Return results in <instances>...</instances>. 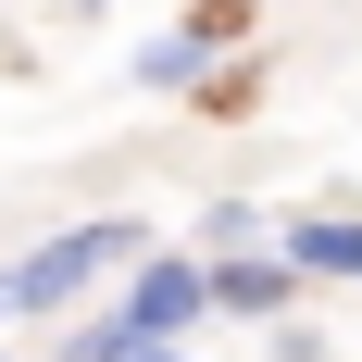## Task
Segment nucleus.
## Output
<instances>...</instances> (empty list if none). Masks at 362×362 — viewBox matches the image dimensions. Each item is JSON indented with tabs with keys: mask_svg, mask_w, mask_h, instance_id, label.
<instances>
[{
	"mask_svg": "<svg viewBox=\"0 0 362 362\" xmlns=\"http://www.w3.org/2000/svg\"><path fill=\"white\" fill-rule=\"evenodd\" d=\"M300 300L288 250H200V313H250V325H275Z\"/></svg>",
	"mask_w": 362,
	"mask_h": 362,
	"instance_id": "nucleus-3",
	"label": "nucleus"
},
{
	"mask_svg": "<svg viewBox=\"0 0 362 362\" xmlns=\"http://www.w3.org/2000/svg\"><path fill=\"white\" fill-rule=\"evenodd\" d=\"M0 325H13V300H0Z\"/></svg>",
	"mask_w": 362,
	"mask_h": 362,
	"instance_id": "nucleus-8",
	"label": "nucleus"
},
{
	"mask_svg": "<svg viewBox=\"0 0 362 362\" xmlns=\"http://www.w3.org/2000/svg\"><path fill=\"white\" fill-rule=\"evenodd\" d=\"M250 238H262V213H250V200H213V225H200V250H250Z\"/></svg>",
	"mask_w": 362,
	"mask_h": 362,
	"instance_id": "nucleus-6",
	"label": "nucleus"
},
{
	"mask_svg": "<svg viewBox=\"0 0 362 362\" xmlns=\"http://www.w3.org/2000/svg\"><path fill=\"white\" fill-rule=\"evenodd\" d=\"M125 362H187V350H175V337H163V350H125Z\"/></svg>",
	"mask_w": 362,
	"mask_h": 362,
	"instance_id": "nucleus-7",
	"label": "nucleus"
},
{
	"mask_svg": "<svg viewBox=\"0 0 362 362\" xmlns=\"http://www.w3.org/2000/svg\"><path fill=\"white\" fill-rule=\"evenodd\" d=\"M288 275H362V213H313V225H288Z\"/></svg>",
	"mask_w": 362,
	"mask_h": 362,
	"instance_id": "nucleus-5",
	"label": "nucleus"
},
{
	"mask_svg": "<svg viewBox=\"0 0 362 362\" xmlns=\"http://www.w3.org/2000/svg\"><path fill=\"white\" fill-rule=\"evenodd\" d=\"M138 250H150V238H138L125 213H100V225H63V238H37V250L0 275V300H13V313H63V300H88L112 262H138Z\"/></svg>",
	"mask_w": 362,
	"mask_h": 362,
	"instance_id": "nucleus-2",
	"label": "nucleus"
},
{
	"mask_svg": "<svg viewBox=\"0 0 362 362\" xmlns=\"http://www.w3.org/2000/svg\"><path fill=\"white\" fill-rule=\"evenodd\" d=\"M75 13H100V0H75Z\"/></svg>",
	"mask_w": 362,
	"mask_h": 362,
	"instance_id": "nucleus-9",
	"label": "nucleus"
},
{
	"mask_svg": "<svg viewBox=\"0 0 362 362\" xmlns=\"http://www.w3.org/2000/svg\"><path fill=\"white\" fill-rule=\"evenodd\" d=\"M238 25H250V0H200L187 25H163V37L138 50V88H200V75H213V50H225Z\"/></svg>",
	"mask_w": 362,
	"mask_h": 362,
	"instance_id": "nucleus-4",
	"label": "nucleus"
},
{
	"mask_svg": "<svg viewBox=\"0 0 362 362\" xmlns=\"http://www.w3.org/2000/svg\"><path fill=\"white\" fill-rule=\"evenodd\" d=\"M200 325V250H138L125 300L100 325H75V362H125V350H163V337Z\"/></svg>",
	"mask_w": 362,
	"mask_h": 362,
	"instance_id": "nucleus-1",
	"label": "nucleus"
}]
</instances>
